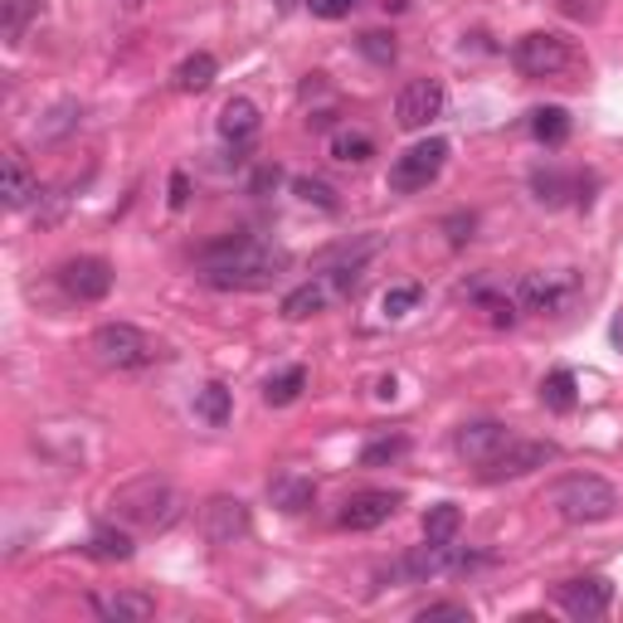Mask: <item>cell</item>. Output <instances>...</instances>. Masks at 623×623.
I'll use <instances>...</instances> for the list:
<instances>
[{
  "mask_svg": "<svg viewBox=\"0 0 623 623\" xmlns=\"http://www.w3.org/2000/svg\"><path fill=\"white\" fill-rule=\"evenodd\" d=\"M200 269H205V283L210 288H224V292H259V288H273L288 269V249L278 244H263L253 234H224L205 244L200 253Z\"/></svg>",
  "mask_w": 623,
  "mask_h": 623,
  "instance_id": "6da1fadb",
  "label": "cell"
},
{
  "mask_svg": "<svg viewBox=\"0 0 623 623\" xmlns=\"http://www.w3.org/2000/svg\"><path fill=\"white\" fill-rule=\"evenodd\" d=\"M181 512H185L181 492H175V482L161 473H142L112 492V521H122L127 531L161 536V531H171L175 521H181Z\"/></svg>",
  "mask_w": 623,
  "mask_h": 623,
  "instance_id": "7a4b0ae2",
  "label": "cell"
},
{
  "mask_svg": "<svg viewBox=\"0 0 623 623\" xmlns=\"http://www.w3.org/2000/svg\"><path fill=\"white\" fill-rule=\"evenodd\" d=\"M545 502H551L555 516L570 521V526H594V521H609L619 512V492L609 488L600 473H565L561 482H551Z\"/></svg>",
  "mask_w": 623,
  "mask_h": 623,
  "instance_id": "3957f363",
  "label": "cell"
},
{
  "mask_svg": "<svg viewBox=\"0 0 623 623\" xmlns=\"http://www.w3.org/2000/svg\"><path fill=\"white\" fill-rule=\"evenodd\" d=\"M93 351L103 365H112V371H142V365H151L161 355L157 341L132 322H103L93 332Z\"/></svg>",
  "mask_w": 623,
  "mask_h": 623,
  "instance_id": "277c9868",
  "label": "cell"
},
{
  "mask_svg": "<svg viewBox=\"0 0 623 623\" xmlns=\"http://www.w3.org/2000/svg\"><path fill=\"white\" fill-rule=\"evenodd\" d=\"M512 63H516L521 79H561L570 63H575V49H570L565 34L531 30L512 44Z\"/></svg>",
  "mask_w": 623,
  "mask_h": 623,
  "instance_id": "5b68a950",
  "label": "cell"
},
{
  "mask_svg": "<svg viewBox=\"0 0 623 623\" xmlns=\"http://www.w3.org/2000/svg\"><path fill=\"white\" fill-rule=\"evenodd\" d=\"M443 161H449V142L443 137H429V142H414L404 157H395L390 167V190L395 195H414V190H429V181H439Z\"/></svg>",
  "mask_w": 623,
  "mask_h": 623,
  "instance_id": "8992f818",
  "label": "cell"
},
{
  "mask_svg": "<svg viewBox=\"0 0 623 623\" xmlns=\"http://www.w3.org/2000/svg\"><path fill=\"white\" fill-rule=\"evenodd\" d=\"M555 458H561V449H555L551 439H506V449L482 463V482L526 478V473H536V468L555 463Z\"/></svg>",
  "mask_w": 623,
  "mask_h": 623,
  "instance_id": "52a82bcc",
  "label": "cell"
},
{
  "mask_svg": "<svg viewBox=\"0 0 623 623\" xmlns=\"http://www.w3.org/2000/svg\"><path fill=\"white\" fill-rule=\"evenodd\" d=\"M580 283L570 273H526L516 283V308L521 312H536V316H555L575 302Z\"/></svg>",
  "mask_w": 623,
  "mask_h": 623,
  "instance_id": "ba28073f",
  "label": "cell"
},
{
  "mask_svg": "<svg viewBox=\"0 0 623 623\" xmlns=\"http://www.w3.org/2000/svg\"><path fill=\"white\" fill-rule=\"evenodd\" d=\"M200 531H205L210 545H234L253 531V516H249V502L239 498H210L200 506Z\"/></svg>",
  "mask_w": 623,
  "mask_h": 623,
  "instance_id": "9c48e42d",
  "label": "cell"
},
{
  "mask_svg": "<svg viewBox=\"0 0 623 623\" xmlns=\"http://www.w3.org/2000/svg\"><path fill=\"white\" fill-rule=\"evenodd\" d=\"M443 103H449V93H443L439 79H414V83H404L395 98V122L404 132H419V127H429L439 118Z\"/></svg>",
  "mask_w": 623,
  "mask_h": 623,
  "instance_id": "30bf717a",
  "label": "cell"
},
{
  "mask_svg": "<svg viewBox=\"0 0 623 623\" xmlns=\"http://www.w3.org/2000/svg\"><path fill=\"white\" fill-rule=\"evenodd\" d=\"M400 492H385V488H365V492H351L346 502H341V512L336 521L346 531H375V526H385L390 516L400 512Z\"/></svg>",
  "mask_w": 623,
  "mask_h": 623,
  "instance_id": "8fae6325",
  "label": "cell"
},
{
  "mask_svg": "<svg viewBox=\"0 0 623 623\" xmlns=\"http://www.w3.org/2000/svg\"><path fill=\"white\" fill-rule=\"evenodd\" d=\"M59 283L73 302H103L112 292V263L98 259V253H83V259H69L59 269Z\"/></svg>",
  "mask_w": 623,
  "mask_h": 623,
  "instance_id": "7c38bea8",
  "label": "cell"
},
{
  "mask_svg": "<svg viewBox=\"0 0 623 623\" xmlns=\"http://www.w3.org/2000/svg\"><path fill=\"white\" fill-rule=\"evenodd\" d=\"M555 604L565 609L570 619H600L609 604H614V584L604 575H584V580H565L555 590Z\"/></svg>",
  "mask_w": 623,
  "mask_h": 623,
  "instance_id": "4fadbf2b",
  "label": "cell"
},
{
  "mask_svg": "<svg viewBox=\"0 0 623 623\" xmlns=\"http://www.w3.org/2000/svg\"><path fill=\"white\" fill-rule=\"evenodd\" d=\"M506 424H498V419H473V424H463L453 434V453L458 458H468V463H488V458H498L506 449Z\"/></svg>",
  "mask_w": 623,
  "mask_h": 623,
  "instance_id": "5bb4252c",
  "label": "cell"
},
{
  "mask_svg": "<svg viewBox=\"0 0 623 623\" xmlns=\"http://www.w3.org/2000/svg\"><path fill=\"white\" fill-rule=\"evenodd\" d=\"M93 614L108 623H147L157 614V600L142 590H108V594H93Z\"/></svg>",
  "mask_w": 623,
  "mask_h": 623,
  "instance_id": "9a60e30c",
  "label": "cell"
},
{
  "mask_svg": "<svg viewBox=\"0 0 623 623\" xmlns=\"http://www.w3.org/2000/svg\"><path fill=\"white\" fill-rule=\"evenodd\" d=\"M269 498L278 512H288V516H298V512H308V506L316 502V482L308 473H278L269 482Z\"/></svg>",
  "mask_w": 623,
  "mask_h": 623,
  "instance_id": "2e32d148",
  "label": "cell"
},
{
  "mask_svg": "<svg viewBox=\"0 0 623 623\" xmlns=\"http://www.w3.org/2000/svg\"><path fill=\"white\" fill-rule=\"evenodd\" d=\"M259 127H263V118H259V108H253L249 98H229V103L220 108V137L224 142L244 147V142L259 137Z\"/></svg>",
  "mask_w": 623,
  "mask_h": 623,
  "instance_id": "e0dca14e",
  "label": "cell"
},
{
  "mask_svg": "<svg viewBox=\"0 0 623 623\" xmlns=\"http://www.w3.org/2000/svg\"><path fill=\"white\" fill-rule=\"evenodd\" d=\"M34 195H40V181H34L30 161H24L20 151H10L6 157V205L24 210V205H34Z\"/></svg>",
  "mask_w": 623,
  "mask_h": 623,
  "instance_id": "ac0fdd59",
  "label": "cell"
},
{
  "mask_svg": "<svg viewBox=\"0 0 623 623\" xmlns=\"http://www.w3.org/2000/svg\"><path fill=\"white\" fill-rule=\"evenodd\" d=\"M326 298H332V288H326L322 278H312V283L292 288L283 298V316H288V322H308V316H316L326 308Z\"/></svg>",
  "mask_w": 623,
  "mask_h": 623,
  "instance_id": "d6986e66",
  "label": "cell"
},
{
  "mask_svg": "<svg viewBox=\"0 0 623 623\" xmlns=\"http://www.w3.org/2000/svg\"><path fill=\"white\" fill-rule=\"evenodd\" d=\"M132 531L122 526H103V531H93V541H88V555H93V561H132Z\"/></svg>",
  "mask_w": 623,
  "mask_h": 623,
  "instance_id": "ffe728a7",
  "label": "cell"
},
{
  "mask_svg": "<svg viewBox=\"0 0 623 623\" xmlns=\"http://www.w3.org/2000/svg\"><path fill=\"white\" fill-rule=\"evenodd\" d=\"M195 414L205 419L210 429H224V424H229V414H234V395H229L220 380H210L205 390H195Z\"/></svg>",
  "mask_w": 623,
  "mask_h": 623,
  "instance_id": "44dd1931",
  "label": "cell"
},
{
  "mask_svg": "<svg viewBox=\"0 0 623 623\" xmlns=\"http://www.w3.org/2000/svg\"><path fill=\"white\" fill-rule=\"evenodd\" d=\"M214 73H220V63H214V54H190V59H181V69H175V88L181 93H205V88L214 83Z\"/></svg>",
  "mask_w": 623,
  "mask_h": 623,
  "instance_id": "7402d4cb",
  "label": "cell"
},
{
  "mask_svg": "<svg viewBox=\"0 0 623 623\" xmlns=\"http://www.w3.org/2000/svg\"><path fill=\"white\" fill-rule=\"evenodd\" d=\"M308 390V371L302 365H288V371L269 375V385H263V404H273V410H288L292 400Z\"/></svg>",
  "mask_w": 623,
  "mask_h": 623,
  "instance_id": "603a6c76",
  "label": "cell"
},
{
  "mask_svg": "<svg viewBox=\"0 0 623 623\" xmlns=\"http://www.w3.org/2000/svg\"><path fill=\"white\" fill-rule=\"evenodd\" d=\"M458 531H463V512H458L453 502H439V506H429V512H424V541L453 545Z\"/></svg>",
  "mask_w": 623,
  "mask_h": 623,
  "instance_id": "cb8c5ba5",
  "label": "cell"
},
{
  "mask_svg": "<svg viewBox=\"0 0 623 623\" xmlns=\"http://www.w3.org/2000/svg\"><path fill=\"white\" fill-rule=\"evenodd\" d=\"M531 190H536V200H541V205H565V195H570V190H584V181H580V175H565V171H536V175H531Z\"/></svg>",
  "mask_w": 623,
  "mask_h": 623,
  "instance_id": "d4e9b609",
  "label": "cell"
},
{
  "mask_svg": "<svg viewBox=\"0 0 623 623\" xmlns=\"http://www.w3.org/2000/svg\"><path fill=\"white\" fill-rule=\"evenodd\" d=\"M575 371H551L541 380V404L545 410H555V414H570L575 410Z\"/></svg>",
  "mask_w": 623,
  "mask_h": 623,
  "instance_id": "484cf974",
  "label": "cell"
},
{
  "mask_svg": "<svg viewBox=\"0 0 623 623\" xmlns=\"http://www.w3.org/2000/svg\"><path fill=\"white\" fill-rule=\"evenodd\" d=\"M44 16V0H6V10H0V24H6V40L20 44L24 30H30V20Z\"/></svg>",
  "mask_w": 623,
  "mask_h": 623,
  "instance_id": "4316f807",
  "label": "cell"
},
{
  "mask_svg": "<svg viewBox=\"0 0 623 623\" xmlns=\"http://www.w3.org/2000/svg\"><path fill=\"white\" fill-rule=\"evenodd\" d=\"M531 132H536V142H545V147H561L570 137V112L565 108H536L531 112Z\"/></svg>",
  "mask_w": 623,
  "mask_h": 623,
  "instance_id": "83f0119b",
  "label": "cell"
},
{
  "mask_svg": "<svg viewBox=\"0 0 623 623\" xmlns=\"http://www.w3.org/2000/svg\"><path fill=\"white\" fill-rule=\"evenodd\" d=\"M410 453V439L404 434H380L361 449V468H385V463H400V458Z\"/></svg>",
  "mask_w": 623,
  "mask_h": 623,
  "instance_id": "f1b7e54d",
  "label": "cell"
},
{
  "mask_svg": "<svg viewBox=\"0 0 623 623\" xmlns=\"http://www.w3.org/2000/svg\"><path fill=\"white\" fill-rule=\"evenodd\" d=\"M332 157L346 161V167H365V161L375 157V142L365 132H336L332 137Z\"/></svg>",
  "mask_w": 623,
  "mask_h": 623,
  "instance_id": "f546056e",
  "label": "cell"
},
{
  "mask_svg": "<svg viewBox=\"0 0 623 623\" xmlns=\"http://www.w3.org/2000/svg\"><path fill=\"white\" fill-rule=\"evenodd\" d=\"M419 302H424V288H419V283H395L385 298H380V312H385L390 322H400V316H410Z\"/></svg>",
  "mask_w": 623,
  "mask_h": 623,
  "instance_id": "4dcf8cb0",
  "label": "cell"
},
{
  "mask_svg": "<svg viewBox=\"0 0 623 623\" xmlns=\"http://www.w3.org/2000/svg\"><path fill=\"white\" fill-rule=\"evenodd\" d=\"M292 190H298L308 205H316V210H336V190L326 185V181H312V175H302V181H292Z\"/></svg>",
  "mask_w": 623,
  "mask_h": 623,
  "instance_id": "1f68e13d",
  "label": "cell"
},
{
  "mask_svg": "<svg viewBox=\"0 0 623 623\" xmlns=\"http://www.w3.org/2000/svg\"><path fill=\"white\" fill-rule=\"evenodd\" d=\"M361 54L365 59H375V63H395V34H385V30H371V34H361Z\"/></svg>",
  "mask_w": 623,
  "mask_h": 623,
  "instance_id": "d6a6232c",
  "label": "cell"
},
{
  "mask_svg": "<svg viewBox=\"0 0 623 623\" xmlns=\"http://www.w3.org/2000/svg\"><path fill=\"white\" fill-rule=\"evenodd\" d=\"M49 118H54V122H44V127H40V132H44V137H63V132H73V127H79V122H83V108H73V103H63V108H54V112H49Z\"/></svg>",
  "mask_w": 623,
  "mask_h": 623,
  "instance_id": "836d02e7",
  "label": "cell"
},
{
  "mask_svg": "<svg viewBox=\"0 0 623 623\" xmlns=\"http://www.w3.org/2000/svg\"><path fill=\"white\" fill-rule=\"evenodd\" d=\"M434 619L473 623V609H468V604H424V609H419V623H434Z\"/></svg>",
  "mask_w": 623,
  "mask_h": 623,
  "instance_id": "e575fe53",
  "label": "cell"
},
{
  "mask_svg": "<svg viewBox=\"0 0 623 623\" xmlns=\"http://www.w3.org/2000/svg\"><path fill=\"white\" fill-rule=\"evenodd\" d=\"M312 6V16L316 20H346L355 6H361V0H308Z\"/></svg>",
  "mask_w": 623,
  "mask_h": 623,
  "instance_id": "d590c367",
  "label": "cell"
},
{
  "mask_svg": "<svg viewBox=\"0 0 623 623\" xmlns=\"http://www.w3.org/2000/svg\"><path fill=\"white\" fill-rule=\"evenodd\" d=\"M185 205H190V175L171 171V210H185Z\"/></svg>",
  "mask_w": 623,
  "mask_h": 623,
  "instance_id": "8d00e7d4",
  "label": "cell"
},
{
  "mask_svg": "<svg viewBox=\"0 0 623 623\" xmlns=\"http://www.w3.org/2000/svg\"><path fill=\"white\" fill-rule=\"evenodd\" d=\"M269 185H278V167H263L259 175H253V190H269Z\"/></svg>",
  "mask_w": 623,
  "mask_h": 623,
  "instance_id": "74e56055",
  "label": "cell"
},
{
  "mask_svg": "<svg viewBox=\"0 0 623 623\" xmlns=\"http://www.w3.org/2000/svg\"><path fill=\"white\" fill-rule=\"evenodd\" d=\"M118 6H122V10H142L147 0H118Z\"/></svg>",
  "mask_w": 623,
  "mask_h": 623,
  "instance_id": "f35d334b",
  "label": "cell"
},
{
  "mask_svg": "<svg viewBox=\"0 0 623 623\" xmlns=\"http://www.w3.org/2000/svg\"><path fill=\"white\" fill-rule=\"evenodd\" d=\"M273 6H278V10H292V6H302V0H273Z\"/></svg>",
  "mask_w": 623,
  "mask_h": 623,
  "instance_id": "ab89813d",
  "label": "cell"
}]
</instances>
